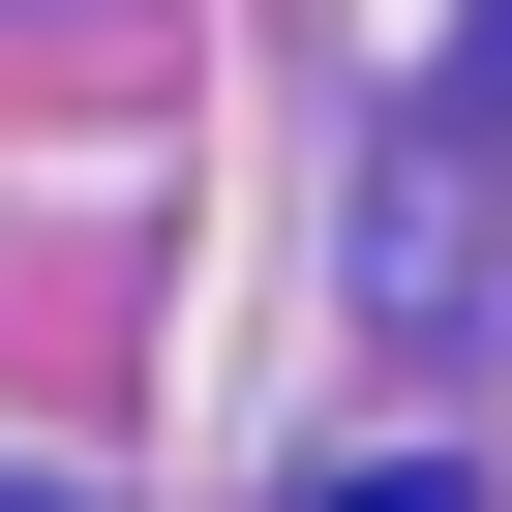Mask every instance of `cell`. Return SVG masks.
Instances as JSON below:
<instances>
[{"label": "cell", "mask_w": 512, "mask_h": 512, "mask_svg": "<svg viewBox=\"0 0 512 512\" xmlns=\"http://www.w3.org/2000/svg\"><path fill=\"white\" fill-rule=\"evenodd\" d=\"M392 512H422V482H392Z\"/></svg>", "instance_id": "1"}]
</instances>
